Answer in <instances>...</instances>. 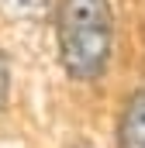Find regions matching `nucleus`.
<instances>
[{
  "label": "nucleus",
  "instance_id": "1",
  "mask_svg": "<svg viewBox=\"0 0 145 148\" xmlns=\"http://www.w3.org/2000/svg\"><path fill=\"white\" fill-rule=\"evenodd\" d=\"M59 59L72 79H97L110 59L114 17L107 0H62L59 7Z\"/></svg>",
  "mask_w": 145,
  "mask_h": 148
},
{
  "label": "nucleus",
  "instance_id": "2",
  "mask_svg": "<svg viewBox=\"0 0 145 148\" xmlns=\"http://www.w3.org/2000/svg\"><path fill=\"white\" fill-rule=\"evenodd\" d=\"M117 148H145V90L131 93L117 124Z\"/></svg>",
  "mask_w": 145,
  "mask_h": 148
},
{
  "label": "nucleus",
  "instance_id": "3",
  "mask_svg": "<svg viewBox=\"0 0 145 148\" xmlns=\"http://www.w3.org/2000/svg\"><path fill=\"white\" fill-rule=\"evenodd\" d=\"M14 17H38L45 10V0H0Z\"/></svg>",
  "mask_w": 145,
  "mask_h": 148
},
{
  "label": "nucleus",
  "instance_id": "4",
  "mask_svg": "<svg viewBox=\"0 0 145 148\" xmlns=\"http://www.w3.org/2000/svg\"><path fill=\"white\" fill-rule=\"evenodd\" d=\"M7 90H10V69H7V59L0 52V107L7 103Z\"/></svg>",
  "mask_w": 145,
  "mask_h": 148
}]
</instances>
